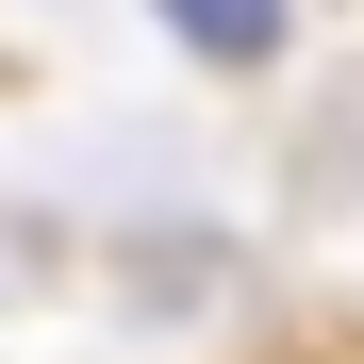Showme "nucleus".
<instances>
[{
	"instance_id": "obj_1",
	"label": "nucleus",
	"mask_w": 364,
	"mask_h": 364,
	"mask_svg": "<svg viewBox=\"0 0 364 364\" xmlns=\"http://www.w3.org/2000/svg\"><path fill=\"white\" fill-rule=\"evenodd\" d=\"M149 17H166V50H199L215 83H249V67L298 50V0H149Z\"/></svg>"
}]
</instances>
